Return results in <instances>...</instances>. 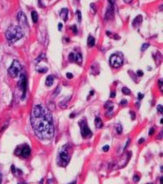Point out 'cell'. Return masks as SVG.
Masks as SVG:
<instances>
[{"label":"cell","instance_id":"obj_1","mask_svg":"<svg viewBox=\"0 0 163 184\" xmlns=\"http://www.w3.org/2000/svg\"><path fill=\"white\" fill-rule=\"evenodd\" d=\"M31 125L41 140H50L54 136V124L51 111L43 105H35L31 111Z\"/></svg>","mask_w":163,"mask_h":184},{"label":"cell","instance_id":"obj_2","mask_svg":"<svg viewBox=\"0 0 163 184\" xmlns=\"http://www.w3.org/2000/svg\"><path fill=\"white\" fill-rule=\"evenodd\" d=\"M24 35V32L20 26H11L7 29L6 32V38L10 43H13L20 39Z\"/></svg>","mask_w":163,"mask_h":184},{"label":"cell","instance_id":"obj_3","mask_svg":"<svg viewBox=\"0 0 163 184\" xmlns=\"http://www.w3.org/2000/svg\"><path fill=\"white\" fill-rule=\"evenodd\" d=\"M20 70H21V65L17 60H14L13 62L11 63V66L8 69V74L11 77L16 78L20 74Z\"/></svg>","mask_w":163,"mask_h":184},{"label":"cell","instance_id":"obj_4","mask_svg":"<svg viewBox=\"0 0 163 184\" xmlns=\"http://www.w3.org/2000/svg\"><path fill=\"white\" fill-rule=\"evenodd\" d=\"M69 160H70V156L66 149H65V150H61L58 156V160H57L58 165L64 167V166H66L67 164H68Z\"/></svg>","mask_w":163,"mask_h":184},{"label":"cell","instance_id":"obj_5","mask_svg":"<svg viewBox=\"0 0 163 184\" xmlns=\"http://www.w3.org/2000/svg\"><path fill=\"white\" fill-rule=\"evenodd\" d=\"M79 125L81 128V133L84 138H90L92 136V132L89 128L86 120H82L79 122Z\"/></svg>","mask_w":163,"mask_h":184},{"label":"cell","instance_id":"obj_6","mask_svg":"<svg viewBox=\"0 0 163 184\" xmlns=\"http://www.w3.org/2000/svg\"><path fill=\"white\" fill-rule=\"evenodd\" d=\"M123 63V60L118 54H113L110 57V65L114 68L120 67Z\"/></svg>","mask_w":163,"mask_h":184},{"label":"cell","instance_id":"obj_7","mask_svg":"<svg viewBox=\"0 0 163 184\" xmlns=\"http://www.w3.org/2000/svg\"><path fill=\"white\" fill-rule=\"evenodd\" d=\"M30 153H31V149L29 147L28 145H24L22 147H20V151L19 153H17L16 155L18 156H21L24 158H28L30 156Z\"/></svg>","mask_w":163,"mask_h":184},{"label":"cell","instance_id":"obj_8","mask_svg":"<svg viewBox=\"0 0 163 184\" xmlns=\"http://www.w3.org/2000/svg\"><path fill=\"white\" fill-rule=\"evenodd\" d=\"M18 84H19V88L22 90V93H23L22 99H24L25 96V93H26V79L24 74H21V75H20V81H19Z\"/></svg>","mask_w":163,"mask_h":184},{"label":"cell","instance_id":"obj_9","mask_svg":"<svg viewBox=\"0 0 163 184\" xmlns=\"http://www.w3.org/2000/svg\"><path fill=\"white\" fill-rule=\"evenodd\" d=\"M17 18H18V21L20 22V24L21 25V26H23V27H27L28 26L27 18H26L25 15L24 14V12L20 11V12L18 13Z\"/></svg>","mask_w":163,"mask_h":184},{"label":"cell","instance_id":"obj_10","mask_svg":"<svg viewBox=\"0 0 163 184\" xmlns=\"http://www.w3.org/2000/svg\"><path fill=\"white\" fill-rule=\"evenodd\" d=\"M68 13H69V10L67 8H63L60 11V16L64 21H68Z\"/></svg>","mask_w":163,"mask_h":184},{"label":"cell","instance_id":"obj_11","mask_svg":"<svg viewBox=\"0 0 163 184\" xmlns=\"http://www.w3.org/2000/svg\"><path fill=\"white\" fill-rule=\"evenodd\" d=\"M142 21H143V18H142V16H138L137 17H135V20L133 21V23H132V25H133V26H135V27H136V26H139V25L141 24Z\"/></svg>","mask_w":163,"mask_h":184},{"label":"cell","instance_id":"obj_12","mask_svg":"<svg viewBox=\"0 0 163 184\" xmlns=\"http://www.w3.org/2000/svg\"><path fill=\"white\" fill-rule=\"evenodd\" d=\"M95 124L96 128H100L103 127V122L99 117H95Z\"/></svg>","mask_w":163,"mask_h":184},{"label":"cell","instance_id":"obj_13","mask_svg":"<svg viewBox=\"0 0 163 184\" xmlns=\"http://www.w3.org/2000/svg\"><path fill=\"white\" fill-rule=\"evenodd\" d=\"M53 83H54V77H53L52 75H49L47 76V79H46V85L48 86V87H50V86H51L53 84Z\"/></svg>","mask_w":163,"mask_h":184},{"label":"cell","instance_id":"obj_14","mask_svg":"<svg viewBox=\"0 0 163 184\" xmlns=\"http://www.w3.org/2000/svg\"><path fill=\"white\" fill-rule=\"evenodd\" d=\"M95 43V38L92 37V36L90 35L88 37V39H87V44L89 47H93Z\"/></svg>","mask_w":163,"mask_h":184},{"label":"cell","instance_id":"obj_15","mask_svg":"<svg viewBox=\"0 0 163 184\" xmlns=\"http://www.w3.org/2000/svg\"><path fill=\"white\" fill-rule=\"evenodd\" d=\"M75 60H76V62L78 63V64L82 65V57L81 53H78V54L76 55Z\"/></svg>","mask_w":163,"mask_h":184},{"label":"cell","instance_id":"obj_16","mask_svg":"<svg viewBox=\"0 0 163 184\" xmlns=\"http://www.w3.org/2000/svg\"><path fill=\"white\" fill-rule=\"evenodd\" d=\"M31 16H32L33 21H34V23H36V22L38 21V13L36 12L35 11H32V12H31Z\"/></svg>","mask_w":163,"mask_h":184},{"label":"cell","instance_id":"obj_17","mask_svg":"<svg viewBox=\"0 0 163 184\" xmlns=\"http://www.w3.org/2000/svg\"><path fill=\"white\" fill-rule=\"evenodd\" d=\"M122 93L125 94V95H130V90L129 89H127V88H126V87L122 88Z\"/></svg>","mask_w":163,"mask_h":184},{"label":"cell","instance_id":"obj_18","mask_svg":"<svg viewBox=\"0 0 163 184\" xmlns=\"http://www.w3.org/2000/svg\"><path fill=\"white\" fill-rule=\"evenodd\" d=\"M76 14H77V17H78V21L81 22L82 21V13H81V11L78 10L76 11Z\"/></svg>","mask_w":163,"mask_h":184},{"label":"cell","instance_id":"obj_19","mask_svg":"<svg viewBox=\"0 0 163 184\" xmlns=\"http://www.w3.org/2000/svg\"><path fill=\"white\" fill-rule=\"evenodd\" d=\"M74 59H75V57H74V53H71L69 55V61H70V62H72V61H74Z\"/></svg>","mask_w":163,"mask_h":184},{"label":"cell","instance_id":"obj_20","mask_svg":"<svg viewBox=\"0 0 163 184\" xmlns=\"http://www.w3.org/2000/svg\"><path fill=\"white\" fill-rule=\"evenodd\" d=\"M116 129H117V133H122V126H121V124H118V125L116 126Z\"/></svg>","mask_w":163,"mask_h":184},{"label":"cell","instance_id":"obj_21","mask_svg":"<svg viewBox=\"0 0 163 184\" xmlns=\"http://www.w3.org/2000/svg\"><path fill=\"white\" fill-rule=\"evenodd\" d=\"M148 47H149V44H148V43H144V44L142 45V47H141V51H142V52H144L147 48H148Z\"/></svg>","mask_w":163,"mask_h":184},{"label":"cell","instance_id":"obj_22","mask_svg":"<svg viewBox=\"0 0 163 184\" xmlns=\"http://www.w3.org/2000/svg\"><path fill=\"white\" fill-rule=\"evenodd\" d=\"M157 109L158 110L159 113H161V114H162V111H163V108H162V105H158V106H157Z\"/></svg>","mask_w":163,"mask_h":184},{"label":"cell","instance_id":"obj_23","mask_svg":"<svg viewBox=\"0 0 163 184\" xmlns=\"http://www.w3.org/2000/svg\"><path fill=\"white\" fill-rule=\"evenodd\" d=\"M133 181L135 182V183H137V182L139 181V177L138 175H135L133 177Z\"/></svg>","mask_w":163,"mask_h":184},{"label":"cell","instance_id":"obj_24","mask_svg":"<svg viewBox=\"0 0 163 184\" xmlns=\"http://www.w3.org/2000/svg\"><path fill=\"white\" fill-rule=\"evenodd\" d=\"M38 71L40 73H45L47 70V68H43V69H38Z\"/></svg>","mask_w":163,"mask_h":184},{"label":"cell","instance_id":"obj_25","mask_svg":"<svg viewBox=\"0 0 163 184\" xmlns=\"http://www.w3.org/2000/svg\"><path fill=\"white\" fill-rule=\"evenodd\" d=\"M109 150V147L108 145H106V146H104V147H103V151H108Z\"/></svg>","mask_w":163,"mask_h":184},{"label":"cell","instance_id":"obj_26","mask_svg":"<svg viewBox=\"0 0 163 184\" xmlns=\"http://www.w3.org/2000/svg\"><path fill=\"white\" fill-rule=\"evenodd\" d=\"M66 76L68 79H72L73 77H74V75H73V74H71V73H67L66 74Z\"/></svg>","mask_w":163,"mask_h":184},{"label":"cell","instance_id":"obj_27","mask_svg":"<svg viewBox=\"0 0 163 184\" xmlns=\"http://www.w3.org/2000/svg\"><path fill=\"white\" fill-rule=\"evenodd\" d=\"M137 75H139V76H143V72L142 71V70H138L137 71Z\"/></svg>","mask_w":163,"mask_h":184},{"label":"cell","instance_id":"obj_28","mask_svg":"<svg viewBox=\"0 0 163 184\" xmlns=\"http://www.w3.org/2000/svg\"><path fill=\"white\" fill-rule=\"evenodd\" d=\"M126 104H127V101L126 100H122L120 102V105H122V106H125V105H126Z\"/></svg>","mask_w":163,"mask_h":184},{"label":"cell","instance_id":"obj_29","mask_svg":"<svg viewBox=\"0 0 163 184\" xmlns=\"http://www.w3.org/2000/svg\"><path fill=\"white\" fill-rule=\"evenodd\" d=\"M153 133H154V128H152L150 130H149V133H148V134H149V135H153Z\"/></svg>","mask_w":163,"mask_h":184},{"label":"cell","instance_id":"obj_30","mask_svg":"<svg viewBox=\"0 0 163 184\" xmlns=\"http://www.w3.org/2000/svg\"><path fill=\"white\" fill-rule=\"evenodd\" d=\"M72 29H73V30H74V33L77 34V27H76V26H73Z\"/></svg>","mask_w":163,"mask_h":184},{"label":"cell","instance_id":"obj_31","mask_svg":"<svg viewBox=\"0 0 163 184\" xmlns=\"http://www.w3.org/2000/svg\"><path fill=\"white\" fill-rule=\"evenodd\" d=\"M109 3L111 4V6H113L115 3V0H109Z\"/></svg>","mask_w":163,"mask_h":184},{"label":"cell","instance_id":"obj_32","mask_svg":"<svg viewBox=\"0 0 163 184\" xmlns=\"http://www.w3.org/2000/svg\"><path fill=\"white\" fill-rule=\"evenodd\" d=\"M62 23H59V25H58V29H59V30H61V29H62Z\"/></svg>","mask_w":163,"mask_h":184},{"label":"cell","instance_id":"obj_33","mask_svg":"<svg viewBox=\"0 0 163 184\" xmlns=\"http://www.w3.org/2000/svg\"><path fill=\"white\" fill-rule=\"evenodd\" d=\"M138 97H139V100H141V99L143 97V95L141 94V93H139V94H138Z\"/></svg>","mask_w":163,"mask_h":184},{"label":"cell","instance_id":"obj_34","mask_svg":"<svg viewBox=\"0 0 163 184\" xmlns=\"http://www.w3.org/2000/svg\"><path fill=\"white\" fill-rule=\"evenodd\" d=\"M159 87H160L161 90H162V80H160V81H159Z\"/></svg>","mask_w":163,"mask_h":184},{"label":"cell","instance_id":"obj_35","mask_svg":"<svg viewBox=\"0 0 163 184\" xmlns=\"http://www.w3.org/2000/svg\"><path fill=\"white\" fill-rule=\"evenodd\" d=\"M130 114H131V115H132V119H133V120H135V114H134V113H133V111H130Z\"/></svg>","mask_w":163,"mask_h":184},{"label":"cell","instance_id":"obj_36","mask_svg":"<svg viewBox=\"0 0 163 184\" xmlns=\"http://www.w3.org/2000/svg\"><path fill=\"white\" fill-rule=\"evenodd\" d=\"M123 1L125 2V3H130V2H132L133 0H123Z\"/></svg>","mask_w":163,"mask_h":184},{"label":"cell","instance_id":"obj_37","mask_svg":"<svg viewBox=\"0 0 163 184\" xmlns=\"http://www.w3.org/2000/svg\"><path fill=\"white\" fill-rule=\"evenodd\" d=\"M143 142H144V139H143V138H141V139L139 141V144H141V143Z\"/></svg>","mask_w":163,"mask_h":184},{"label":"cell","instance_id":"obj_38","mask_svg":"<svg viewBox=\"0 0 163 184\" xmlns=\"http://www.w3.org/2000/svg\"><path fill=\"white\" fill-rule=\"evenodd\" d=\"M110 96H111V97H115V93H114V92H113V93Z\"/></svg>","mask_w":163,"mask_h":184},{"label":"cell","instance_id":"obj_39","mask_svg":"<svg viewBox=\"0 0 163 184\" xmlns=\"http://www.w3.org/2000/svg\"><path fill=\"white\" fill-rule=\"evenodd\" d=\"M2 179H3V178H2V173H0V183H2Z\"/></svg>","mask_w":163,"mask_h":184}]
</instances>
